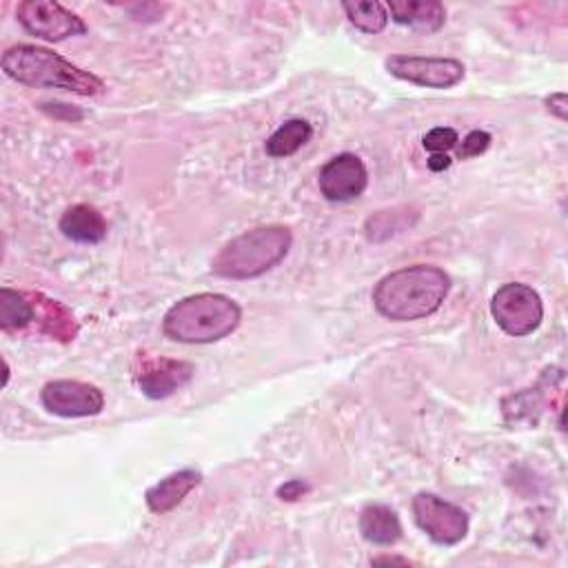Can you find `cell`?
Returning a JSON list of instances; mask_svg holds the SVG:
<instances>
[{
    "label": "cell",
    "mask_w": 568,
    "mask_h": 568,
    "mask_svg": "<svg viewBox=\"0 0 568 568\" xmlns=\"http://www.w3.org/2000/svg\"><path fill=\"white\" fill-rule=\"evenodd\" d=\"M359 532L375 546H393L402 537V524L390 506L368 504L359 513Z\"/></svg>",
    "instance_id": "9a60e30c"
},
{
    "label": "cell",
    "mask_w": 568,
    "mask_h": 568,
    "mask_svg": "<svg viewBox=\"0 0 568 568\" xmlns=\"http://www.w3.org/2000/svg\"><path fill=\"white\" fill-rule=\"evenodd\" d=\"M386 11L397 24L424 33H435L446 22V9L437 0H390Z\"/></svg>",
    "instance_id": "4fadbf2b"
},
{
    "label": "cell",
    "mask_w": 568,
    "mask_h": 568,
    "mask_svg": "<svg viewBox=\"0 0 568 568\" xmlns=\"http://www.w3.org/2000/svg\"><path fill=\"white\" fill-rule=\"evenodd\" d=\"M36 320V306L31 295L18 293L9 286L0 288V328L18 331Z\"/></svg>",
    "instance_id": "ac0fdd59"
},
{
    "label": "cell",
    "mask_w": 568,
    "mask_h": 568,
    "mask_svg": "<svg viewBox=\"0 0 568 568\" xmlns=\"http://www.w3.org/2000/svg\"><path fill=\"white\" fill-rule=\"evenodd\" d=\"M317 182L326 200L351 202L364 193L368 184V171L355 153H339L322 166Z\"/></svg>",
    "instance_id": "30bf717a"
},
{
    "label": "cell",
    "mask_w": 568,
    "mask_h": 568,
    "mask_svg": "<svg viewBox=\"0 0 568 568\" xmlns=\"http://www.w3.org/2000/svg\"><path fill=\"white\" fill-rule=\"evenodd\" d=\"M390 75L428 87V89H450L462 82L466 67L455 58H433V55H390L384 60Z\"/></svg>",
    "instance_id": "ba28073f"
},
{
    "label": "cell",
    "mask_w": 568,
    "mask_h": 568,
    "mask_svg": "<svg viewBox=\"0 0 568 568\" xmlns=\"http://www.w3.org/2000/svg\"><path fill=\"white\" fill-rule=\"evenodd\" d=\"M342 9L353 27H357L364 33H379L386 29L388 11L382 2H342Z\"/></svg>",
    "instance_id": "d6986e66"
},
{
    "label": "cell",
    "mask_w": 568,
    "mask_h": 568,
    "mask_svg": "<svg viewBox=\"0 0 568 568\" xmlns=\"http://www.w3.org/2000/svg\"><path fill=\"white\" fill-rule=\"evenodd\" d=\"M200 481H202V473L195 468L175 470V473L166 475L164 479H160L158 484H153L144 493V501L151 513L164 515V513L173 510Z\"/></svg>",
    "instance_id": "7c38bea8"
},
{
    "label": "cell",
    "mask_w": 568,
    "mask_h": 568,
    "mask_svg": "<svg viewBox=\"0 0 568 568\" xmlns=\"http://www.w3.org/2000/svg\"><path fill=\"white\" fill-rule=\"evenodd\" d=\"M308 490H311V486H308L306 481H302V479H288V481H284L282 486H277V497L284 499V501H295V499H300L302 495H306Z\"/></svg>",
    "instance_id": "7402d4cb"
},
{
    "label": "cell",
    "mask_w": 568,
    "mask_h": 568,
    "mask_svg": "<svg viewBox=\"0 0 568 568\" xmlns=\"http://www.w3.org/2000/svg\"><path fill=\"white\" fill-rule=\"evenodd\" d=\"M2 71L27 87L64 89L78 95H98L104 89L98 75L38 44L9 47L2 53Z\"/></svg>",
    "instance_id": "7a4b0ae2"
},
{
    "label": "cell",
    "mask_w": 568,
    "mask_h": 568,
    "mask_svg": "<svg viewBox=\"0 0 568 568\" xmlns=\"http://www.w3.org/2000/svg\"><path fill=\"white\" fill-rule=\"evenodd\" d=\"M490 313L504 333L524 337L539 328L544 320V302L532 286L508 282L495 291L490 300Z\"/></svg>",
    "instance_id": "5b68a950"
},
{
    "label": "cell",
    "mask_w": 568,
    "mask_h": 568,
    "mask_svg": "<svg viewBox=\"0 0 568 568\" xmlns=\"http://www.w3.org/2000/svg\"><path fill=\"white\" fill-rule=\"evenodd\" d=\"M568 98H566V93L564 91H557V93H550V95H546V100H544V104H546V109L555 115V118H559L561 122L568 118V102H566Z\"/></svg>",
    "instance_id": "603a6c76"
},
{
    "label": "cell",
    "mask_w": 568,
    "mask_h": 568,
    "mask_svg": "<svg viewBox=\"0 0 568 568\" xmlns=\"http://www.w3.org/2000/svg\"><path fill=\"white\" fill-rule=\"evenodd\" d=\"M293 244L288 226L264 224L226 242L211 262V271L229 280L260 277L280 264Z\"/></svg>",
    "instance_id": "277c9868"
},
{
    "label": "cell",
    "mask_w": 568,
    "mask_h": 568,
    "mask_svg": "<svg viewBox=\"0 0 568 568\" xmlns=\"http://www.w3.org/2000/svg\"><path fill=\"white\" fill-rule=\"evenodd\" d=\"M31 300H33V306H36V317H40L44 333H49L51 337H58L62 342H71L75 337L78 322L64 304H60L55 300H49L40 293L31 295Z\"/></svg>",
    "instance_id": "2e32d148"
},
{
    "label": "cell",
    "mask_w": 568,
    "mask_h": 568,
    "mask_svg": "<svg viewBox=\"0 0 568 568\" xmlns=\"http://www.w3.org/2000/svg\"><path fill=\"white\" fill-rule=\"evenodd\" d=\"M413 517H415V524L439 546H455L459 544L466 532H468V515L433 495V493H417L413 497Z\"/></svg>",
    "instance_id": "8992f818"
},
{
    "label": "cell",
    "mask_w": 568,
    "mask_h": 568,
    "mask_svg": "<svg viewBox=\"0 0 568 568\" xmlns=\"http://www.w3.org/2000/svg\"><path fill=\"white\" fill-rule=\"evenodd\" d=\"M450 291V277L439 266L413 264L384 275L373 288L375 308L393 322L433 315Z\"/></svg>",
    "instance_id": "6da1fadb"
},
{
    "label": "cell",
    "mask_w": 568,
    "mask_h": 568,
    "mask_svg": "<svg viewBox=\"0 0 568 568\" xmlns=\"http://www.w3.org/2000/svg\"><path fill=\"white\" fill-rule=\"evenodd\" d=\"M311 135H313V126L302 118H293L280 124L268 135L264 149L271 158H288L295 151H300L311 140Z\"/></svg>",
    "instance_id": "e0dca14e"
},
{
    "label": "cell",
    "mask_w": 568,
    "mask_h": 568,
    "mask_svg": "<svg viewBox=\"0 0 568 568\" xmlns=\"http://www.w3.org/2000/svg\"><path fill=\"white\" fill-rule=\"evenodd\" d=\"M18 22L36 38L60 42L87 33L84 20L53 0H24L16 9Z\"/></svg>",
    "instance_id": "52a82bcc"
},
{
    "label": "cell",
    "mask_w": 568,
    "mask_h": 568,
    "mask_svg": "<svg viewBox=\"0 0 568 568\" xmlns=\"http://www.w3.org/2000/svg\"><path fill=\"white\" fill-rule=\"evenodd\" d=\"M242 320L235 300L222 293H195L175 302L162 320L169 339L182 344H211L231 335Z\"/></svg>",
    "instance_id": "3957f363"
},
{
    "label": "cell",
    "mask_w": 568,
    "mask_h": 568,
    "mask_svg": "<svg viewBox=\"0 0 568 568\" xmlns=\"http://www.w3.org/2000/svg\"><path fill=\"white\" fill-rule=\"evenodd\" d=\"M40 399L58 417H91L104 408L102 390L78 379H53L44 384Z\"/></svg>",
    "instance_id": "9c48e42d"
},
{
    "label": "cell",
    "mask_w": 568,
    "mask_h": 568,
    "mask_svg": "<svg viewBox=\"0 0 568 568\" xmlns=\"http://www.w3.org/2000/svg\"><path fill=\"white\" fill-rule=\"evenodd\" d=\"M373 564H410V561L404 557H375Z\"/></svg>",
    "instance_id": "d4e9b609"
},
{
    "label": "cell",
    "mask_w": 568,
    "mask_h": 568,
    "mask_svg": "<svg viewBox=\"0 0 568 568\" xmlns=\"http://www.w3.org/2000/svg\"><path fill=\"white\" fill-rule=\"evenodd\" d=\"M450 158L446 155V153H433L430 158H428V169L430 171H444V169H448L450 166Z\"/></svg>",
    "instance_id": "cb8c5ba5"
},
{
    "label": "cell",
    "mask_w": 568,
    "mask_h": 568,
    "mask_svg": "<svg viewBox=\"0 0 568 568\" xmlns=\"http://www.w3.org/2000/svg\"><path fill=\"white\" fill-rule=\"evenodd\" d=\"M490 142H493V138H490V133H488V131L475 129V131H470V133L462 140V146H459L457 155H459L462 160H466V158H475V155H481V153L490 146Z\"/></svg>",
    "instance_id": "44dd1931"
},
{
    "label": "cell",
    "mask_w": 568,
    "mask_h": 568,
    "mask_svg": "<svg viewBox=\"0 0 568 568\" xmlns=\"http://www.w3.org/2000/svg\"><path fill=\"white\" fill-rule=\"evenodd\" d=\"M60 231L64 237L80 244H98L106 235V220L91 204L69 206L60 217Z\"/></svg>",
    "instance_id": "5bb4252c"
},
{
    "label": "cell",
    "mask_w": 568,
    "mask_h": 568,
    "mask_svg": "<svg viewBox=\"0 0 568 568\" xmlns=\"http://www.w3.org/2000/svg\"><path fill=\"white\" fill-rule=\"evenodd\" d=\"M457 142H459V135L450 126H435L422 140L424 149H428L430 153H448L450 149L457 146Z\"/></svg>",
    "instance_id": "ffe728a7"
},
{
    "label": "cell",
    "mask_w": 568,
    "mask_h": 568,
    "mask_svg": "<svg viewBox=\"0 0 568 568\" xmlns=\"http://www.w3.org/2000/svg\"><path fill=\"white\" fill-rule=\"evenodd\" d=\"M195 368L191 362L184 359H171V357H158L142 364L138 373V386L140 390L151 399H164L186 386L193 377Z\"/></svg>",
    "instance_id": "8fae6325"
}]
</instances>
